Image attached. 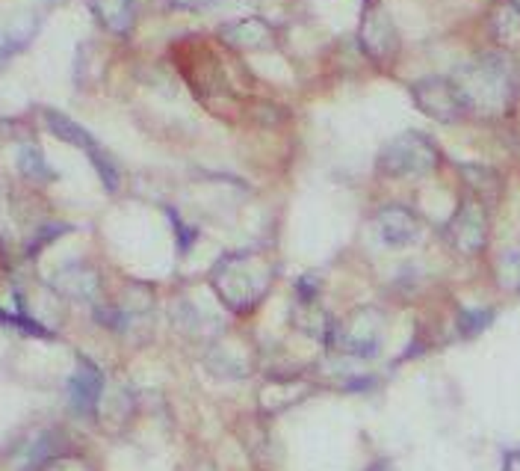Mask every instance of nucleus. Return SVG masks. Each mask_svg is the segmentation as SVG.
Segmentation results:
<instances>
[{
  "mask_svg": "<svg viewBox=\"0 0 520 471\" xmlns=\"http://www.w3.org/2000/svg\"><path fill=\"white\" fill-rule=\"evenodd\" d=\"M89 161L95 163L98 175H101V181H104V187H107V193H115L118 184H122V175H118V163L113 161V157H110L101 146H95V148L89 151Z\"/></svg>",
  "mask_w": 520,
  "mask_h": 471,
  "instance_id": "nucleus-10",
  "label": "nucleus"
},
{
  "mask_svg": "<svg viewBox=\"0 0 520 471\" xmlns=\"http://www.w3.org/2000/svg\"><path fill=\"white\" fill-rule=\"evenodd\" d=\"M449 240L462 252H479L485 243V213L479 205H464L449 223Z\"/></svg>",
  "mask_w": 520,
  "mask_h": 471,
  "instance_id": "nucleus-6",
  "label": "nucleus"
},
{
  "mask_svg": "<svg viewBox=\"0 0 520 471\" xmlns=\"http://www.w3.org/2000/svg\"><path fill=\"white\" fill-rule=\"evenodd\" d=\"M499 279H503L506 288L520 290V246L509 249L503 258H499Z\"/></svg>",
  "mask_w": 520,
  "mask_h": 471,
  "instance_id": "nucleus-11",
  "label": "nucleus"
},
{
  "mask_svg": "<svg viewBox=\"0 0 520 471\" xmlns=\"http://www.w3.org/2000/svg\"><path fill=\"white\" fill-rule=\"evenodd\" d=\"M45 125H48V131L56 136V140L71 143V146H77V148L92 151V148L98 146V143L92 140V133H89L83 125H77L74 119H68V116L56 113V110H45Z\"/></svg>",
  "mask_w": 520,
  "mask_h": 471,
  "instance_id": "nucleus-7",
  "label": "nucleus"
},
{
  "mask_svg": "<svg viewBox=\"0 0 520 471\" xmlns=\"http://www.w3.org/2000/svg\"><path fill=\"white\" fill-rule=\"evenodd\" d=\"M375 234L385 246H408L417 240L420 223L408 208H385L375 217Z\"/></svg>",
  "mask_w": 520,
  "mask_h": 471,
  "instance_id": "nucleus-5",
  "label": "nucleus"
},
{
  "mask_svg": "<svg viewBox=\"0 0 520 471\" xmlns=\"http://www.w3.org/2000/svg\"><path fill=\"white\" fill-rule=\"evenodd\" d=\"M414 101L420 104L423 113L435 116L437 122H455L467 110V98L462 95V89L452 86L449 81H441V77L420 81L414 86Z\"/></svg>",
  "mask_w": 520,
  "mask_h": 471,
  "instance_id": "nucleus-3",
  "label": "nucleus"
},
{
  "mask_svg": "<svg viewBox=\"0 0 520 471\" xmlns=\"http://www.w3.org/2000/svg\"><path fill=\"white\" fill-rule=\"evenodd\" d=\"M491 323V311H467L464 314V320H462V329H464V335H476L482 326H488Z\"/></svg>",
  "mask_w": 520,
  "mask_h": 471,
  "instance_id": "nucleus-12",
  "label": "nucleus"
},
{
  "mask_svg": "<svg viewBox=\"0 0 520 471\" xmlns=\"http://www.w3.org/2000/svg\"><path fill=\"white\" fill-rule=\"evenodd\" d=\"M18 169H21L24 178H33V181H51L53 178V172L42 157V151L33 148V146L18 148Z\"/></svg>",
  "mask_w": 520,
  "mask_h": 471,
  "instance_id": "nucleus-9",
  "label": "nucleus"
},
{
  "mask_svg": "<svg viewBox=\"0 0 520 471\" xmlns=\"http://www.w3.org/2000/svg\"><path fill=\"white\" fill-rule=\"evenodd\" d=\"M437 163V151L429 143V136L423 133H402L399 140H393L378 166H382L388 175H420L429 172Z\"/></svg>",
  "mask_w": 520,
  "mask_h": 471,
  "instance_id": "nucleus-2",
  "label": "nucleus"
},
{
  "mask_svg": "<svg viewBox=\"0 0 520 471\" xmlns=\"http://www.w3.org/2000/svg\"><path fill=\"white\" fill-rule=\"evenodd\" d=\"M101 391H104L101 370H98L92 362L80 359V368L74 370L71 380H68V400H71L74 412H80V415L95 412L98 400H101Z\"/></svg>",
  "mask_w": 520,
  "mask_h": 471,
  "instance_id": "nucleus-4",
  "label": "nucleus"
},
{
  "mask_svg": "<svg viewBox=\"0 0 520 471\" xmlns=\"http://www.w3.org/2000/svg\"><path fill=\"white\" fill-rule=\"evenodd\" d=\"M213 282H216V290L222 293V300L231 308L246 311L260 300V293L266 290L269 273L264 270L257 255L243 252V255H231V258H225L219 264Z\"/></svg>",
  "mask_w": 520,
  "mask_h": 471,
  "instance_id": "nucleus-1",
  "label": "nucleus"
},
{
  "mask_svg": "<svg viewBox=\"0 0 520 471\" xmlns=\"http://www.w3.org/2000/svg\"><path fill=\"white\" fill-rule=\"evenodd\" d=\"M92 9L113 33H128L136 18V0H92Z\"/></svg>",
  "mask_w": 520,
  "mask_h": 471,
  "instance_id": "nucleus-8",
  "label": "nucleus"
}]
</instances>
